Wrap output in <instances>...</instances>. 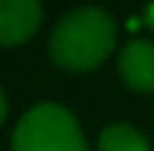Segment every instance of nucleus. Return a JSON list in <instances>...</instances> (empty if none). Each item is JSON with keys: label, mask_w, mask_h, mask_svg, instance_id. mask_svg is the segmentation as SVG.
Listing matches in <instances>:
<instances>
[{"label": "nucleus", "mask_w": 154, "mask_h": 151, "mask_svg": "<svg viewBox=\"0 0 154 151\" xmlns=\"http://www.w3.org/2000/svg\"><path fill=\"white\" fill-rule=\"evenodd\" d=\"M119 77L134 92H154V45L145 39H134L119 54Z\"/></svg>", "instance_id": "20e7f679"}, {"label": "nucleus", "mask_w": 154, "mask_h": 151, "mask_svg": "<svg viewBox=\"0 0 154 151\" xmlns=\"http://www.w3.org/2000/svg\"><path fill=\"white\" fill-rule=\"evenodd\" d=\"M145 21H148V24H151V27H154V6H151V9H148V12H145Z\"/></svg>", "instance_id": "0eeeda50"}, {"label": "nucleus", "mask_w": 154, "mask_h": 151, "mask_svg": "<svg viewBox=\"0 0 154 151\" xmlns=\"http://www.w3.org/2000/svg\"><path fill=\"white\" fill-rule=\"evenodd\" d=\"M51 59L65 71H89L116 48V21L104 9H74L51 33Z\"/></svg>", "instance_id": "f257e3e1"}, {"label": "nucleus", "mask_w": 154, "mask_h": 151, "mask_svg": "<svg viewBox=\"0 0 154 151\" xmlns=\"http://www.w3.org/2000/svg\"><path fill=\"white\" fill-rule=\"evenodd\" d=\"M98 148L101 151H151L148 139L131 125H110L98 136Z\"/></svg>", "instance_id": "39448f33"}, {"label": "nucleus", "mask_w": 154, "mask_h": 151, "mask_svg": "<svg viewBox=\"0 0 154 151\" xmlns=\"http://www.w3.org/2000/svg\"><path fill=\"white\" fill-rule=\"evenodd\" d=\"M42 24V6L36 0H0V45L12 48L33 36Z\"/></svg>", "instance_id": "7ed1b4c3"}, {"label": "nucleus", "mask_w": 154, "mask_h": 151, "mask_svg": "<svg viewBox=\"0 0 154 151\" xmlns=\"http://www.w3.org/2000/svg\"><path fill=\"white\" fill-rule=\"evenodd\" d=\"M12 151H86V139L65 107L38 104L18 122Z\"/></svg>", "instance_id": "f03ea898"}, {"label": "nucleus", "mask_w": 154, "mask_h": 151, "mask_svg": "<svg viewBox=\"0 0 154 151\" xmlns=\"http://www.w3.org/2000/svg\"><path fill=\"white\" fill-rule=\"evenodd\" d=\"M3 119H6V95L0 89V125H3Z\"/></svg>", "instance_id": "423d86ee"}]
</instances>
